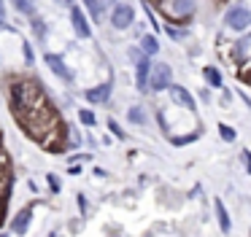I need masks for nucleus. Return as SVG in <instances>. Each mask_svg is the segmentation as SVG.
I'll return each mask as SVG.
<instances>
[{
  "label": "nucleus",
  "instance_id": "nucleus-1",
  "mask_svg": "<svg viewBox=\"0 0 251 237\" xmlns=\"http://www.w3.org/2000/svg\"><path fill=\"white\" fill-rule=\"evenodd\" d=\"M46 92L41 86V81H30V78H22L17 84H11V111H22V108L33 105L35 100H41Z\"/></svg>",
  "mask_w": 251,
  "mask_h": 237
},
{
  "label": "nucleus",
  "instance_id": "nucleus-2",
  "mask_svg": "<svg viewBox=\"0 0 251 237\" xmlns=\"http://www.w3.org/2000/svg\"><path fill=\"white\" fill-rule=\"evenodd\" d=\"M157 5L170 22H184L195 14V0H157Z\"/></svg>",
  "mask_w": 251,
  "mask_h": 237
},
{
  "label": "nucleus",
  "instance_id": "nucleus-3",
  "mask_svg": "<svg viewBox=\"0 0 251 237\" xmlns=\"http://www.w3.org/2000/svg\"><path fill=\"white\" fill-rule=\"evenodd\" d=\"M130 57L135 59V78H138V89L146 92V89H149V81H151V65H149L146 54H143V51H135V48L130 51Z\"/></svg>",
  "mask_w": 251,
  "mask_h": 237
},
{
  "label": "nucleus",
  "instance_id": "nucleus-4",
  "mask_svg": "<svg viewBox=\"0 0 251 237\" xmlns=\"http://www.w3.org/2000/svg\"><path fill=\"white\" fill-rule=\"evenodd\" d=\"M224 22H227L229 30L243 32V30H249V27H251V11H249V8H243V5H235V8H229V11H227Z\"/></svg>",
  "mask_w": 251,
  "mask_h": 237
},
{
  "label": "nucleus",
  "instance_id": "nucleus-5",
  "mask_svg": "<svg viewBox=\"0 0 251 237\" xmlns=\"http://www.w3.org/2000/svg\"><path fill=\"white\" fill-rule=\"evenodd\" d=\"M170 68L165 62H157L151 68V81H149V89H154V92H162V89H170Z\"/></svg>",
  "mask_w": 251,
  "mask_h": 237
},
{
  "label": "nucleus",
  "instance_id": "nucleus-6",
  "mask_svg": "<svg viewBox=\"0 0 251 237\" xmlns=\"http://www.w3.org/2000/svg\"><path fill=\"white\" fill-rule=\"evenodd\" d=\"M132 22H135V11H132L130 5L127 3L114 5V11H111V24H114L116 30H127Z\"/></svg>",
  "mask_w": 251,
  "mask_h": 237
},
{
  "label": "nucleus",
  "instance_id": "nucleus-7",
  "mask_svg": "<svg viewBox=\"0 0 251 237\" xmlns=\"http://www.w3.org/2000/svg\"><path fill=\"white\" fill-rule=\"evenodd\" d=\"M71 22H73V30H76L78 38H89V35H92V27H89L87 16H84L81 8H76V5L71 8Z\"/></svg>",
  "mask_w": 251,
  "mask_h": 237
},
{
  "label": "nucleus",
  "instance_id": "nucleus-8",
  "mask_svg": "<svg viewBox=\"0 0 251 237\" xmlns=\"http://www.w3.org/2000/svg\"><path fill=\"white\" fill-rule=\"evenodd\" d=\"M170 97H173V102H176V105L186 108V111H195V97H192L189 92L184 89V86L170 84Z\"/></svg>",
  "mask_w": 251,
  "mask_h": 237
},
{
  "label": "nucleus",
  "instance_id": "nucleus-9",
  "mask_svg": "<svg viewBox=\"0 0 251 237\" xmlns=\"http://www.w3.org/2000/svg\"><path fill=\"white\" fill-rule=\"evenodd\" d=\"M30 218H33V210H30V208L19 210L17 218L11 221V229L17 232V235H25V232H27V226H30Z\"/></svg>",
  "mask_w": 251,
  "mask_h": 237
},
{
  "label": "nucleus",
  "instance_id": "nucleus-10",
  "mask_svg": "<svg viewBox=\"0 0 251 237\" xmlns=\"http://www.w3.org/2000/svg\"><path fill=\"white\" fill-rule=\"evenodd\" d=\"M46 65H49L51 70H54L57 75H60V78H65V81H71V70L65 68V62H62L60 57H57V54H46Z\"/></svg>",
  "mask_w": 251,
  "mask_h": 237
},
{
  "label": "nucleus",
  "instance_id": "nucleus-11",
  "mask_svg": "<svg viewBox=\"0 0 251 237\" xmlns=\"http://www.w3.org/2000/svg\"><path fill=\"white\" fill-rule=\"evenodd\" d=\"M111 95V84H100L95 89H87V100L89 102H105Z\"/></svg>",
  "mask_w": 251,
  "mask_h": 237
},
{
  "label": "nucleus",
  "instance_id": "nucleus-12",
  "mask_svg": "<svg viewBox=\"0 0 251 237\" xmlns=\"http://www.w3.org/2000/svg\"><path fill=\"white\" fill-rule=\"evenodd\" d=\"M213 208H216V218H219V226H222V232H224V235H227V232L232 229V224H229V215H227V208H224V202H222V199H216V205H213Z\"/></svg>",
  "mask_w": 251,
  "mask_h": 237
},
{
  "label": "nucleus",
  "instance_id": "nucleus-13",
  "mask_svg": "<svg viewBox=\"0 0 251 237\" xmlns=\"http://www.w3.org/2000/svg\"><path fill=\"white\" fill-rule=\"evenodd\" d=\"M202 75H205V81L213 86V89H222V73H219L216 68H205V70H202Z\"/></svg>",
  "mask_w": 251,
  "mask_h": 237
},
{
  "label": "nucleus",
  "instance_id": "nucleus-14",
  "mask_svg": "<svg viewBox=\"0 0 251 237\" xmlns=\"http://www.w3.org/2000/svg\"><path fill=\"white\" fill-rule=\"evenodd\" d=\"M141 48H143V54H157V48H159L157 38H154V35H143V41H141Z\"/></svg>",
  "mask_w": 251,
  "mask_h": 237
},
{
  "label": "nucleus",
  "instance_id": "nucleus-15",
  "mask_svg": "<svg viewBox=\"0 0 251 237\" xmlns=\"http://www.w3.org/2000/svg\"><path fill=\"white\" fill-rule=\"evenodd\" d=\"M14 5H17L19 14H33L35 11V0H14Z\"/></svg>",
  "mask_w": 251,
  "mask_h": 237
},
{
  "label": "nucleus",
  "instance_id": "nucleus-16",
  "mask_svg": "<svg viewBox=\"0 0 251 237\" xmlns=\"http://www.w3.org/2000/svg\"><path fill=\"white\" fill-rule=\"evenodd\" d=\"M130 121L132 124H146V113H143V108H130Z\"/></svg>",
  "mask_w": 251,
  "mask_h": 237
},
{
  "label": "nucleus",
  "instance_id": "nucleus-17",
  "mask_svg": "<svg viewBox=\"0 0 251 237\" xmlns=\"http://www.w3.org/2000/svg\"><path fill=\"white\" fill-rule=\"evenodd\" d=\"M219 135H222V140H227V143H232V140H235V129L227 127V124H222V127H219Z\"/></svg>",
  "mask_w": 251,
  "mask_h": 237
},
{
  "label": "nucleus",
  "instance_id": "nucleus-18",
  "mask_svg": "<svg viewBox=\"0 0 251 237\" xmlns=\"http://www.w3.org/2000/svg\"><path fill=\"white\" fill-rule=\"evenodd\" d=\"M84 5L89 8V14H92V19H98V16H100V0H84Z\"/></svg>",
  "mask_w": 251,
  "mask_h": 237
},
{
  "label": "nucleus",
  "instance_id": "nucleus-19",
  "mask_svg": "<svg viewBox=\"0 0 251 237\" xmlns=\"http://www.w3.org/2000/svg\"><path fill=\"white\" fill-rule=\"evenodd\" d=\"M78 118H81V124H87V127H92V124H95V113L92 111H81V113H78Z\"/></svg>",
  "mask_w": 251,
  "mask_h": 237
},
{
  "label": "nucleus",
  "instance_id": "nucleus-20",
  "mask_svg": "<svg viewBox=\"0 0 251 237\" xmlns=\"http://www.w3.org/2000/svg\"><path fill=\"white\" fill-rule=\"evenodd\" d=\"M108 129H114V135H116V138H125V132H122V129H119V124H116L114 118H111V121H108Z\"/></svg>",
  "mask_w": 251,
  "mask_h": 237
},
{
  "label": "nucleus",
  "instance_id": "nucleus-21",
  "mask_svg": "<svg viewBox=\"0 0 251 237\" xmlns=\"http://www.w3.org/2000/svg\"><path fill=\"white\" fill-rule=\"evenodd\" d=\"M6 19V3H3V0H0V22Z\"/></svg>",
  "mask_w": 251,
  "mask_h": 237
},
{
  "label": "nucleus",
  "instance_id": "nucleus-22",
  "mask_svg": "<svg viewBox=\"0 0 251 237\" xmlns=\"http://www.w3.org/2000/svg\"><path fill=\"white\" fill-rule=\"evenodd\" d=\"M243 159H246V165H249V172H251V154H249V151H243Z\"/></svg>",
  "mask_w": 251,
  "mask_h": 237
},
{
  "label": "nucleus",
  "instance_id": "nucleus-23",
  "mask_svg": "<svg viewBox=\"0 0 251 237\" xmlns=\"http://www.w3.org/2000/svg\"><path fill=\"white\" fill-rule=\"evenodd\" d=\"M60 3H62V5H71V3H73V0H60Z\"/></svg>",
  "mask_w": 251,
  "mask_h": 237
},
{
  "label": "nucleus",
  "instance_id": "nucleus-24",
  "mask_svg": "<svg viewBox=\"0 0 251 237\" xmlns=\"http://www.w3.org/2000/svg\"><path fill=\"white\" fill-rule=\"evenodd\" d=\"M116 3H125V0H116Z\"/></svg>",
  "mask_w": 251,
  "mask_h": 237
},
{
  "label": "nucleus",
  "instance_id": "nucleus-25",
  "mask_svg": "<svg viewBox=\"0 0 251 237\" xmlns=\"http://www.w3.org/2000/svg\"><path fill=\"white\" fill-rule=\"evenodd\" d=\"M149 3H157V0H149Z\"/></svg>",
  "mask_w": 251,
  "mask_h": 237
}]
</instances>
